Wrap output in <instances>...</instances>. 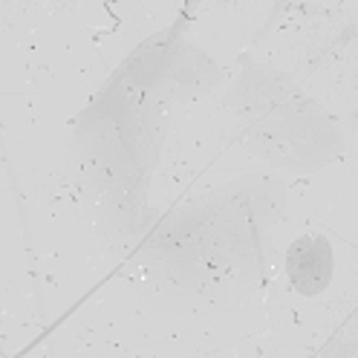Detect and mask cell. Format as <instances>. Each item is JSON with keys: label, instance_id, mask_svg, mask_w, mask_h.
I'll return each mask as SVG.
<instances>
[{"label": "cell", "instance_id": "cell-1", "mask_svg": "<svg viewBox=\"0 0 358 358\" xmlns=\"http://www.w3.org/2000/svg\"><path fill=\"white\" fill-rule=\"evenodd\" d=\"M286 272L301 295H321L332 280V245L324 234H303L286 252Z\"/></svg>", "mask_w": 358, "mask_h": 358}]
</instances>
